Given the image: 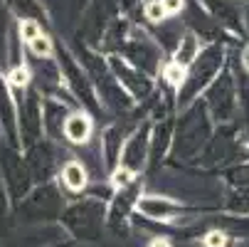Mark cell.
<instances>
[{
  "mask_svg": "<svg viewBox=\"0 0 249 247\" xmlns=\"http://www.w3.org/2000/svg\"><path fill=\"white\" fill-rule=\"evenodd\" d=\"M15 92L8 84V77L0 72V133L10 144H18L20 131H18V99Z\"/></svg>",
  "mask_w": 249,
  "mask_h": 247,
  "instance_id": "obj_1",
  "label": "cell"
},
{
  "mask_svg": "<svg viewBox=\"0 0 249 247\" xmlns=\"http://www.w3.org/2000/svg\"><path fill=\"white\" fill-rule=\"evenodd\" d=\"M62 133H64V138L69 141V144L82 146V144H87V141L91 138V133H94V121H91V116L87 112L77 109L72 114H67L64 126H62Z\"/></svg>",
  "mask_w": 249,
  "mask_h": 247,
  "instance_id": "obj_2",
  "label": "cell"
},
{
  "mask_svg": "<svg viewBox=\"0 0 249 247\" xmlns=\"http://www.w3.org/2000/svg\"><path fill=\"white\" fill-rule=\"evenodd\" d=\"M138 210L143 213L146 218H151V220H175L178 215L183 213V208L178 205V203H173V200H168V198H158V195H148V198H143L138 203Z\"/></svg>",
  "mask_w": 249,
  "mask_h": 247,
  "instance_id": "obj_3",
  "label": "cell"
},
{
  "mask_svg": "<svg viewBox=\"0 0 249 247\" xmlns=\"http://www.w3.org/2000/svg\"><path fill=\"white\" fill-rule=\"evenodd\" d=\"M59 181L69 193H82L89 183V173L82 161H67L59 171Z\"/></svg>",
  "mask_w": 249,
  "mask_h": 247,
  "instance_id": "obj_4",
  "label": "cell"
},
{
  "mask_svg": "<svg viewBox=\"0 0 249 247\" xmlns=\"http://www.w3.org/2000/svg\"><path fill=\"white\" fill-rule=\"evenodd\" d=\"M8 84L13 92H27L32 87V69L25 64V62H18V64H10L8 67Z\"/></svg>",
  "mask_w": 249,
  "mask_h": 247,
  "instance_id": "obj_5",
  "label": "cell"
},
{
  "mask_svg": "<svg viewBox=\"0 0 249 247\" xmlns=\"http://www.w3.org/2000/svg\"><path fill=\"white\" fill-rule=\"evenodd\" d=\"M8 5H10V10L18 15V20L30 18V20L42 22L40 18H45V10H42L40 0H8Z\"/></svg>",
  "mask_w": 249,
  "mask_h": 247,
  "instance_id": "obj_6",
  "label": "cell"
},
{
  "mask_svg": "<svg viewBox=\"0 0 249 247\" xmlns=\"http://www.w3.org/2000/svg\"><path fill=\"white\" fill-rule=\"evenodd\" d=\"M200 57V42H197V38L193 32H188L185 38L180 40V47H178V52H175V62L180 64V67H188L190 62H195Z\"/></svg>",
  "mask_w": 249,
  "mask_h": 247,
  "instance_id": "obj_7",
  "label": "cell"
},
{
  "mask_svg": "<svg viewBox=\"0 0 249 247\" xmlns=\"http://www.w3.org/2000/svg\"><path fill=\"white\" fill-rule=\"evenodd\" d=\"M27 52L35 57V59H52L54 57V42L47 32H40L35 40H30L27 45Z\"/></svg>",
  "mask_w": 249,
  "mask_h": 247,
  "instance_id": "obj_8",
  "label": "cell"
},
{
  "mask_svg": "<svg viewBox=\"0 0 249 247\" xmlns=\"http://www.w3.org/2000/svg\"><path fill=\"white\" fill-rule=\"evenodd\" d=\"M18 35H20V40L27 45L30 40H35L40 32H45L42 30V22H37V20H30V18H25V20H18Z\"/></svg>",
  "mask_w": 249,
  "mask_h": 247,
  "instance_id": "obj_9",
  "label": "cell"
},
{
  "mask_svg": "<svg viewBox=\"0 0 249 247\" xmlns=\"http://www.w3.org/2000/svg\"><path fill=\"white\" fill-rule=\"evenodd\" d=\"M143 15H146V20H151V22H163L168 13H165V8H163L160 0H148L146 8H143Z\"/></svg>",
  "mask_w": 249,
  "mask_h": 247,
  "instance_id": "obj_10",
  "label": "cell"
},
{
  "mask_svg": "<svg viewBox=\"0 0 249 247\" xmlns=\"http://www.w3.org/2000/svg\"><path fill=\"white\" fill-rule=\"evenodd\" d=\"M202 245H205V247H225V245H227V232H222V230H210V232L202 237Z\"/></svg>",
  "mask_w": 249,
  "mask_h": 247,
  "instance_id": "obj_11",
  "label": "cell"
},
{
  "mask_svg": "<svg viewBox=\"0 0 249 247\" xmlns=\"http://www.w3.org/2000/svg\"><path fill=\"white\" fill-rule=\"evenodd\" d=\"M8 20H5V8H0V52H5L8 45Z\"/></svg>",
  "mask_w": 249,
  "mask_h": 247,
  "instance_id": "obj_12",
  "label": "cell"
},
{
  "mask_svg": "<svg viewBox=\"0 0 249 247\" xmlns=\"http://www.w3.org/2000/svg\"><path fill=\"white\" fill-rule=\"evenodd\" d=\"M160 3H163V8H165V13L168 15H175V13H180L183 10V0H160Z\"/></svg>",
  "mask_w": 249,
  "mask_h": 247,
  "instance_id": "obj_13",
  "label": "cell"
},
{
  "mask_svg": "<svg viewBox=\"0 0 249 247\" xmlns=\"http://www.w3.org/2000/svg\"><path fill=\"white\" fill-rule=\"evenodd\" d=\"M148 247H173V245H170V242H168L165 237H156V240H153V242H151Z\"/></svg>",
  "mask_w": 249,
  "mask_h": 247,
  "instance_id": "obj_14",
  "label": "cell"
},
{
  "mask_svg": "<svg viewBox=\"0 0 249 247\" xmlns=\"http://www.w3.org/2000/svg\"><path fill=\"white\" fill-rule=\"evenodd\" d=\"M242 64L249 69V47H247V50H244V55H242Z\"/></svg>",
  "mask_w": 249,
  "mask_h": 247,
  "instance_id": "obj_15",
  "label": "cell"
}]
</instances>
